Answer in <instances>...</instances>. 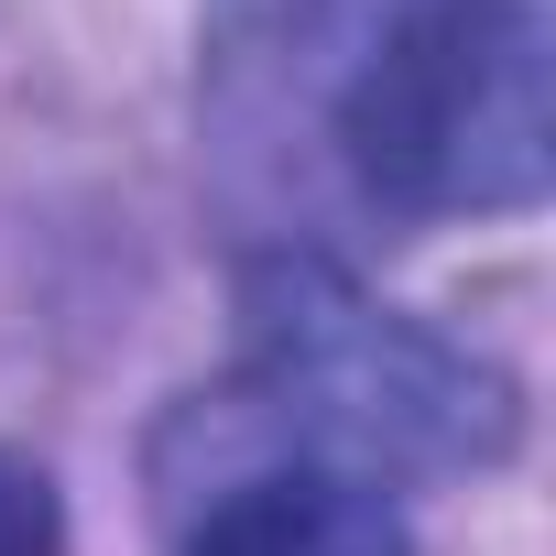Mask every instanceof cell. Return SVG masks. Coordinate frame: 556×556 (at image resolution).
<instances>
[{"label": "cell", "instance_id": "obj_4", "mask_svg": "<svg viewBox=\"0 0 556 556\" xmlns=\"http://www.w3.org/2000/svg\"><path fill=\"white\" fill-rule=\"evenodd\" d=\"M66 545V513H55V480L34 458L0 447V556H55Z\"/></svg>", "mask_w": 556, "mask_h": 556}, {"label": "cell", "instance_id": "obj_3", "mask_svg": "<svg viewBox=\"0 0 556 556\" xmlns=\"http://www.w3.org/2000/svg\"><path fill=\"white\" fill-rule=\"evenodd\" d=\"M175 556H415V534H404V513H393L382 480L295 458V469L229 480V491L186 523Z\"/></svg>", "mask_w": 556, "mask_h": 556}, {"label": "cell", "instance_id": "obj_2", "mask_svg": "<svg viewBox=\"0 0 556 556\" xmlns=\"http://www.w3.org/2000/svg\"><path fill=\"white\" fill-rule=\"evenodd\" d=\"M251 393L262 415L306 437L317 469H491L513 447V382L458 339L371 306L328 262H262L251 273Z\"/></svg>", "mask_w": 556, "mask_h": 556}, {"label": "cell", "instance_id": "obj_1", "mask_svg": "<svg viewBox=\"0 0 556 556\" xmlns=\"http://www.w3.org/2000/svg\"><path fill=\"white\" fill-rule=\"evenodd\" d=\"M339 164L382 218H513L556 175L545 0H393L339 77Z\"/></svg>", "mask_w": 556, "mask_h": 556}]
</instances>
